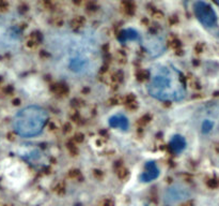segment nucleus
<instances>
[{
  "mask_svg": "<svg viewBox=\"0 0 219 206\" xmlns=\"http://www.w3.org/2000/svg\"><path fill=\"white\" fill-rule=\"evenodd\" d=\"M147 89L152 98L162 102H180L186 97L183 75L170 64L152 67Z\"/></svg>",
  "mask_w": 219,
  "mask_h": 206,
  "instance_id": "f257e3e1",
  "label": "nucleus"
},
{
  "mask_svg": "<svg viewBox=\"0 0 219 206\" xmlns=\"http://www.w3.org/2000/svg\"><path fill=\"white\" fill-rule=\"evenodd\" d=\"M48 118V113L42 106H26L14 116L13 129L21 138H33L42 133Z\"/></svg>",
  "mask_w": 219,
  "mask_h": 206,
  "instance_id": "7ed1b4c3",
  "label": "nucleus"
},
{
  "mask_svg": "<svg viewBox=\"0 0 219 206\" xmlns=\"http://www.w3.org/2000/svg\"><path fill=\"white\" fill-rule=\"evenodd\" d=\"M141 43H143V47L147 53L153 58L162 55L164 52L166 51V44H165L164 39L156 34H151L144 40L142 39Z\"/></svg>",
  "mask_w": 219,
  "mask_h": 206,
  "instance_id": "0eeeda50",
  "label": "nucleus"
},
{
  "mask_svg": "<svg viewBox=\"0 0 219 206\" xmlns=\"http://www.w3.org/2000/svg\"><path fill=\"white\" fill-rule=\"evenodd\" d=\"M160 175V170L155 161H147L143 166V171L140 174L139 179L141 183H151L157 179Z\"/></svg>",
  "mask_w": 219,
  "mask_h": 206,
  "instance_id": "6e6552de",
  "label": "nucleus"
},
{
  "mask_svg": "<svg viewBox=\"0 0 219 206\" xmlns=\"http://www.w3.org/2000/svg\"><path fill=\"white\" fill-rule=\"evenodd\" d=\"M190 196H191V190L184 184L176 183L167 189L165 193V201L168 204H173V203L188 200Z\"/></svg>",
  "mask_w": 219,
  "mask_h": 206,
  "instance_id": "423d86ee",
  "label": "nucleus"
},
{
  "mask_svg": "<svg viewBox=\"0 0 219 206\" xmlns=\"http://www.w3.org/2000/svg\"><path fill=\"white\" fill-rule=\"evenodd\" d=\"M118 40L121 43H127V42H141L142 38L141 34L134 28H126L120 31L118 36Z\"/></svg>",
  "mask_w": 219,
  "mask_h": 206,
  "instance_id": "9d476101",
  "label": "nucleus"
},
{
  "mask_svg": "<svg viewBox=\"0 0 219 206\" xmlns=\"http://www.w3.org/2000/svg\"><path fill=\"white\" fill-rule=\"evenodd\" d=\"M194 12L197 19L205 28H213L217 25V14H216L215 10L207 2L198 0L194 6Z\"/></svg>",
  "mask_w": 219,
  "mask_h": 206,
  "instance_id": "39448f33",
  "label": "nucleus"
},
{
  "mask_svg": "<svg viewBox=\"0 0 219 206\" xmlns=\"http://www.w3.org/2000/svg\"><path fill=\"white\" fill-rule=\"evenodd\" d=\"M108 125L113 129H120L122 131H127L129 128V120L124 114L118 113L114 114L108 119Z\"/></svg>",
  "mask_w": 219,
  "mask_h": 206,
  "instance_id": "1a4fd4ad",
  "label": "nucleus"
},
{
  "mask_svg": "<svg viewBox=\"0 0 219 206\" xmlns=\"http://www.w3.org/2000/svg\"><path fill=\"white\" fill-rule=\"evenodd\" d=\"M186 146H187L186 138L181 134H174L171 136L170 141H169V147L175 155H180L183 153L186 149Z\"/></svg>",
  "mask_w": 219,
  "mask_h": 206,
  "instance_id": "9b49d317",
  "label": "nucleus"
},
{
  "mask_svg": "<svg viewBox=\"0 0 219 206\" xmlns=\"http://www.w3.org/2000/svg\"><path fill=\"white\" fill-rule=\"evenodd\" d=\"M214 1H215V2H216V3H217V4H218V6H219V0H214Z\"/></svg>",
  "mask_w": 219,
  "mask_h": 206,
  "instance_id": "f8f14e48",
  "label": "nucleus"
},
{
  "mask_svg": "<svg viewBox=\"0 0 219 206\" xmlns=\"http://www.w3.org/2000/svg\"><path fill=\"white\" fill-rule=\"evenodd\" d=\"M199 133L202 136L219 134V102L209 103L199 111L196 117Z\"/></svg>",
  "mask_w": 219,
  "mask_h": 206,
  "instance_id": "20e7f679",
  "label": "nucleus"
},
{
  "mask_svg": "<svg viewBox=\"0 0 219 206\" xmlns=\"http://www.w3.org/2000/svg\"><path fill=\"white\" fill-rule=\"evenodd\" d=\"M65 59L69 71L77 75H90L98 64V51L92 41L75 39L68 46Z\"/></svg>",
  "mask_w": 219,
  "mask_h": 206,
  "instance_id": "f03ea898",
  "label": "nucleus"
}]
</instances>
